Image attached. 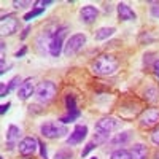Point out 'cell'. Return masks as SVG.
Returning <instances> with one entry per match:
<instances>
[{
	"mask_svg": "<svg viewBox=\"0 0 159 159\" xmlns=\"http://www.w3.org/2000/svg\"><path fill=\"white\" fill-rule=\"evenodd\" d=\"M153 70H154V75L159 78V59L154 61V64H153Z\"/></svg>",
	"mask_w": 159,
	"mask_h": 159,
	"instance_id": "836d02e7",
	"label": "cell"
},
{
	"mask_svg": "<svg viewBox=\"0 0 159 159\" xmlns=\"http://www.w3.org/2000/svg\"><path fill=\"white\" fill-rule=\"evenodd\" d=\"M91 159H97V157H96V156H92V157H91Z\"/></svg>",
	"mask_w": 159,
	"mask_h": 159,
	"instance_id": "e575fe53",
	"label": "cell"
},
{
	"mask_svg": "<svg viewBox=\"0 0 159 159\" xmlns=\"http://www.w3.org/2000/svg\"><path fill=\"white\" fill-rule=\"evenodd\" d=\"M19 137H21V129L15 124L8 126V129H7V145H8V148L16 147V145L19 143Z\"/></svg>",
	"mask_w": 159,
	"mask_h": 159,
	"instance_id": "5bb4252c",
	"label": "cell"
},
{
	"mask_svg": "<svg viewBox=\"0 0 159 159\" xmlns=\"http://www.w3.org/2000/svg\"><path fill=\"white\" fill-rule=\"evenodd\" d=\"M110 159H132V154L129 150H115L110 156Z\"/></svg>",
	"mask_w": 159,
	"mask_h": 159,
	"instance_id": "ac0fdd59",
	"label": "cell"
},
{
	"mask_svg": "<svg viewBox=\"0 0 159 159\" xmlns=\"http://www.w3.org/2000/svg\"><path fill=\"white\" fill-rule=\"evenodd\" d=\"M0 30H2V37L13 35L15 32H18V19L13 15L2 16V19H0Z\"/></svg>",
	"mask_w": 159,
	"mask_h": 159,
	"instance_id": "ba28073f",
	"label": "cell"
},
{
	"mask_svg": "<svg viewBox=\"0 0 159 159\" xmlns=\"http://www.w3.org/2000/svg\"><path fill=\"white\" fill-rule=\"evenodd\" d=\"M10 107H11V103H10V102H7V103H3V105H2V107H0V113H2V115H5V113L8 111V108H10Z\"/></svg>",
	"mask_w": 159,
	"mask_h": 159,
	"instance_id": "1f68e13d",
	"label": "cell"
},
{
	"mask_svg": "<svg viewBox=\"0 0 159 159\" xmlns=\"http://www.w3.org/2000/svg\"><path fill=\"white\" fill-rule=\"evenodd\" d=\"M56 92H57V86L56 83L52 81H43L37 86V91H35V96H37V100L42 102V103H49L52 99L56 97Z\"/></svg>",
	"mask_w": 159,
	"mask_h": 159,
	"instance_id": "277c9868",
	"label": "cell"
},
{
	"mask_svg": "<svg viewBox=\"0 0 159 159\" xmlns=\"http://www.w3.org/2000/svg\"><path fill=\"white\" fill-rule=\"evenodd\" d=\"M8 92H10L8 84H5V83H0V97H7V96H8Z\"/></svg>",
	"mask_w": 159,
	"mask_h": 159,
	"instance_id": "83f0119b",
	"label": "cell"
},
{
	"mask_svg": "<svg viewBox=\"0 0 159 159\" xmlns=\"http://www.w3.org/2000/svg\"><path fill=\"white\" fill-rule=\"evenodd\" d=\"M84 45H86V35L84 34H75V35H72L67 40V43L64 45V54L67 56V57H72Z\"/></svg>",
	"mask_w": 159,
	"mask_h": 159,
	"instance_id": "8992f818",
	"label": "cell"
},
{
	"mask_svg": "<svg viewBox=\"0 0 159 159\" xmlns=\"http://www.w3.org/2000/svg\"><path fill=\"white\" fill-rule=\"evenodd\" d=\"M119 127H121V121L116 118H102L96 124V130L107 132V134H111V132L118 130Z\"/></svg>",
	"mask_w": 159,
	"mask_h": 159,
	"instance_id": "30bf717a",
	"label": "cell"
},
{
	"mask_svg": "<svg viewBox=\"0 0 159 159\" xmlns=\"http://www.w3.org/2000/svg\"><path fill=\"white\" fill-rule=\"evenodd\" d=\"M115 32H116V29H115V27H100V29L96 32L94 40H96V42H102V40L111 37Z\"/></svg>",
	"mask_w": 159,
	"mask_h": 159,
	"instance_id": "e0dca14e",
	"label": "cell"
},
{
	"mask_svg": "<svg viewBox=\"0 0 159 159\" xmlns=\"http://www.w3.org/2000/svg\"><path fill=\"white\" fill-rule=\"evenodd\" d=\"M35 81H34V78H25L24 81L21 83V86L18 88V97L21 100H27L30 96H34V92H35Z\"/></svg>",
	"mask_w": 159,
	"mask_h": 159,
	"instance_id": "7c38bea8",
	"label": "cell"
},
{
	"mask_svg": "<svg viewBox=\"0 0 159 159\" xmlns=\"http://www.w3.org/2000/svg\"><path fill=\"white\" fill-rule=\"evenodd\" d=\"M38 147H40V154H42L43 159H48V151H46V145L43 142H38Z\"/></svg>",
	"mask_w": 159,
	"mask_h": 159,
	"instance_id": "f1b7e54d",
	"label": "cell"
},
{
	"mask_svg": "<svg viewBox=\"0 0 159 159\" xmlns=\"http://www.w3.org/2000/svg\"><path fill=\"white\" fill-rule=\"evenodd\" d=\"M80 18L84 24H92L97 18H99V10L92 5H86L80 10Z\"/></svg>",
	"mask_w": 159,
	"mask_h": 159,
	"instance_id": "4fadbf2b",
	"label": "cell"
},
{
	"mask_svg": "<svg viewBox=\"0 0 159 159\" xmlns=\"http://www.w3.org/2000/svg\"><path fill=\"white\" fill-rule=\"evenodd\" d=\"M116 10H118V15H119L121 21H135L137 19V15L127 3H118Z\"/></svg>",
	"mask_w": 159,
	"mask_h": 159,
	"instance_id": "9a60e30c",
	"label": "cell"
},
{
	"mask_svg": "<svg viewBox=\"0 0 159 159\" xmlns=\"http://www.w3.org/2000/svg\"><path fill=\"white\" fill-rule=\"evenodd\" d=\"M29 32H30V25H27V27H25V29L22 30V34H21V40H25V38H27Z\"/></svg>",
	"mask_w": 159,
	"mask_h": 159,
	"instance_id": "d6a6232c",
	"label": "cell"
},
{
	"mask_svg": "<svg viewBox=\"0 0 159 159\" xmlns=\"http://www.w3.org/2000/svg\"><path fill=\"white\" fill-rule=\"evenodd\" d=\"M65 108H67V115L62 116V118L59 119L62 124L73 123L75 119H78L80 116H81V111H80L78 105H76V99H75V96H72V94L65 96Z\"/></svg>",
	"mask_w": 159,
	"mask_h": 159,
	"instance_id": "5b68a950",
	"label": "cell"
},
{
	"mask_svg": "<svg viewBox=\"0 0 159 159\" xmlns=\"http://www.w3.org/2000/svg\"><path fill=\"white\" fill-rule=\"evenodd\" d=\"M156 124H159V110L150 108V110H147L140 116V126L142 127L150 129V127H153Z\"/></svg>",
	"mask_w": 159,
	"mask_h": 159,
	"instance_id": "8fae6325",
	"label": "cell"
},
{
	"mask_svg": "<svg viewBox=\"0 0 159 159\" xmlns=\"http://www.w3.org/2000/svg\"><path fill=\"white\" fill-rule=\"evenodd\" d=\"M151 140H153V143L159 145V127L153 130V134H151Z\"/></svg>",
	"mask_w": 159,
	"mask_h": 159,
	"instance_id": "f546056e",
	"label": "cell"
},
{
	"mask_svg": "<svg viewBox=\"0 0 159 159\" xmlns=\"http://www.w3.org/2000/svg\"><path fill=\"white\" fill-rule=\"evenodd\" d=\"M34 5H35L34 8H42V10H45V7L52 5V0H38V2H35Z\"/></svg>",
	"mask_w": 159,
	"mask_h": 159,
	"instance_id": "484cf974",
	"label": "cell"
},
{
	"mask_svg": "<svg viewBox=\"0 0 159 159\" xmlns=\"http://www.w3.org/2000/svg\"><path fill=\"white\" fill-rule=\"evenodd\" d=\"M72 156H73V151L70 148H61L56 151L54 159H72Z\"/></svg>",
	"mask_w": 159,
	"mask_h": 159,
	"instance_id": "44dd1931",
	"label": "cell"
},
{
	"mask_svg": "<svg viewBox=\"0 0 159 159\" xmlns=\"http://www.w3.org/2000/svg\"><path fill=\"white\" fill-rule=\"evenodd\" d=\"M38 148H40L38 147V140L34 139V137H25L18 145V150H19V153L22 156H34Z\"/></svg>",
	"mask_w": 159,
	"mask_h": 159,
	"instance_id": "9c48e42d",
	"label": "cell"
},
{
	"mask_svg": "<svg viewBox=\"0 0 159 159\" xmlns=\"http://www.w3.org/2000/svg\"><path fill=\"white\" fill-rule=\"evenodd\" d=\"M130 139V132H124V134H118L113 140H111V145L113 147H118V145H124L126 142H129Z\"/></svg>",
	"mask_w": 159,
	"mask_h": 159,
	"instance_id": "ffe728a7",
	"label": "cell"
},
{
	"mask_svg": "<svg viewBox=\"0 0 159 159\" xmlns=\"http://www.w3.org/2000/svg\"><path fill=\"white\" fill-rule=\"evenodd\" d=\"M19 83H22V80H21V76H15L11 80V81L8 83V88H10V91H13V89H16V88H19L21 84Z\"/></svg>",
	"mask_w": 159,
	"mask_h": 159,
	"instance_id": "cb8c5ba5",
	"label": "cell"
},
{
	"mask_svg": "<svg viewBox=\"0 0 159 159\" xmlns=\"http://www.w3.org/2000/svg\"><path fill=\"white\" fill-rule=\"evenodd\" d=\"M40 134L46 139H62L69 134V129L65 124L57 121H48L40 126Z\"/></svg>",
	"mask_w": 159,
	"mask_h": 159,
	"instance_id": "3957f363",
	"label": "cell"
},
{
	"mask_svg": "<svg viewBox=\"0 0 159 159\" xmlns=\"http://www.w3.org/2000/svg\"><path fill=\"white\" fill-rule=\"evenodd\" d=\"M150 13H151V16H153V18L159 19V2L151 3V10H150Z\"/></svg>",
	"mask_w": 159,
	"mask_h": 159,
	"instance_id": "d4e9b609",
	"label": "cell"
},
{
	"mask_svg": "<svg viewBox=\"0 0 159 159\" xmlns=\"http://www.w3.org/2000/svg\"><path fill=\"white\" fill-rule=\"evenodd\" d=\"M118 65L119 64L113 56L102 54L91 64V70H92V73H96L99 76H108L118 70Z\"/></svg>",
	"mask_w": 159,
	"mask_h": 159,
	"instance_id": "6da1fadb",
	"label": "cell"
},
{
	"mask_svg": "<svg viewBox=\"0 0 159 159\" xmlns=\"http://www.w3.org/2000/svg\"><path fill=\"white\" fill-rule=\"evenodd\" d=\"M25 52H27V46H22L18 52H16V54H15V57L16 59H19V57H22V56H25Z\"/></svg>",
	"mask_w": 159,
	"mask_h": 159,
	"instance_id": "4dcf8cb0",
	"label": "cell"
},
{
	"mask_svg": "<svg viewBox=\"0 0 159 159\" xmlns=\"http://www.w3.org/2000/svg\"><path fill=\"white\" fill-rule=\"evenodd\" d=\"M94 148H97V145H96V142H89L88 145H86V147H84V150L81 151V157H84V156H88L92 150H94Z\"/></svg>",
	"mask_w": 159,
	"mask_h": 159,
	"instance_id": "603a6c76",
	"label": "cell"
},
{
	"mask_svg": "<svg viewBox=\"0 0 159 159\" xmlns=\"http://www.w3.org/2000/svg\"><path fill=\"white\" fill-rule=\"evenodd\" d=\"M88 135V126L84 124H76L72 130V134L67 137V145L69 147H75V145H80Z\"/></svg>",
	"mask_w": 159,
	"mask_h": 159,
	"instance_id": "52a82bcc",
	"label": "cell"
},
{
	"mask_svg": "<svg viewBox=\"0 0 159 159\" xmlns=\"http://www.w3.org/2000/svg\"><path fill=\"white\" fill-rule=\"evenodd\" d=\"M132 159H148V148L143 143H137L130 150Z\"/></svg>",
	"mask_w": 159,
	"mask_h": 159,
	"instance_id": "2e32d148",
	"label": "cell"
},
{
	"mask_svg": "<svg viewBox=\"0 0 159 159\" xmlns=\"http://www.w3.org/2000/svg\"><path fill=\"white\" fill-rule=\"evenodd\" d=\"M67 32H69L67 25H61V27H57L52 32V35L49 38V45H48V52L52 57H59L62 46H64V38L67 35Z\"/></svg>",
	"mask_w": 159,
	"mask_h": 159,
	"instance_id": "7a4b0ae2",
	"label": "cell"
},
{
	"mask_svg": "<svg viewBox=\"0 0 159 159\" xmlns=\"http://www.w3.org/2000/svg\"><path fill=\"white\" fill-rule=\"evenodd\" d=\"M43 13H45V10H42V8H32L29 13H25V15H24V21H32L34 18H37V16H40V15H43Z\"/></svg>",
	"mask_w": 159,
	"mask_h": 159,
	"instance_id": "7402d4cb",
	"label": "cell"
},
{
	"mask_svg": "<svg viewBox=\"0 0 159 159\" xmlns=\"http://www.w3.org/2000/svg\"><path fill=\"white\" fill-rule=\"evenodd\" d=\"M108 140H110V134H107V132L96 130V134H94V140H92V142H96V145H103V143H107Z\"/></svg>",
	"mask_w": 159,
	"mask_h": 159,
	"instance_id": "d6986e66",
	"label": "cell"
},
{
	"mask_svg": "<svg viewBox=\"0 0 159 159\" xmlns=\"http://www.w3.org/2000/svg\"><path fill=\"white\" fill-rule=\"evenodd\" d=\"M15 8H24V7H32V2H24V0H15L13 2Z\"/></svg>",
	"mask_w": 159,
	"mask_h": 159,
	"instance_id": "4316f807",
	"label": "cell"
}]
</instances>
